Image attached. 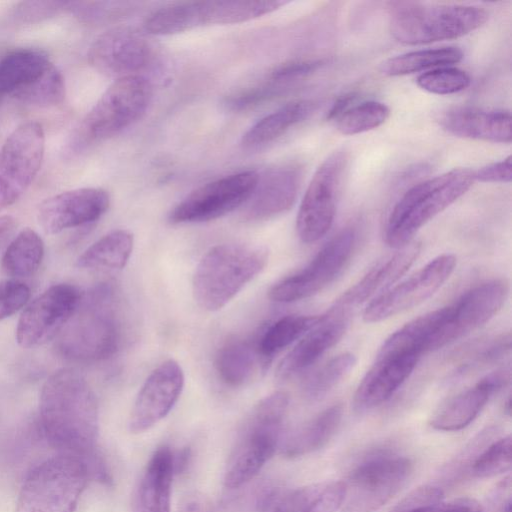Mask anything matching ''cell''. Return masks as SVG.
I'll return each mask as SVG.
<instances>
[{"instance_id":"obj_22","label":"cell","mask_w":512,"mask_h":512,"mask_svg":"<svg viewBox=\"0 0 512 512\" xmlns=\"http://www.w3.org/2000/svg\"><path fill=\"white\" fill-rule=\"evenodd\" d=\"M351 310L334 305L320 321L306 332L281 361L280 378L294 376L316 363L346 333Z\"/></svg>"},{"instance_id":"obj_39","label":"cell","mask_w":512,"mask_h":512,"mask_svg":"<svg viewBox=\"0 0 512 512\" xmlns=\"http://www.w3.org/2000/svg\"><path fill=\"white\" fill-rule=\"evenodd\" d=\"M15 98L39 107L62 103L65 98V81L62 73L52 63L36 81L19 92Z\"/></svg>"},{"instance_id":"obj_50","label":"cell","mask_w":512,"mask_h":512,"mask_svg":"<svg viewBox=\"0 0 512 512\" xmlns=\"http://www.w3.org/2000/svg\"><path fill=\"white\" fill-rule=\"evenodd\" d=\"M16 226L15 219L9 215L0 216V247L11 236Z\"/></svg>"},{"instance_id":"obj_3","label":"cell","mask_w":512,"mask_h":512,"mask_svg":"<svg viewBox=\"0 0 512 512\" xmlns=\"http://www.w3.org/2000/svg\"><path fill=\"white\" fill-rule=\"evenodd\" d=\"M268 262L266 248L240 243L211 247L196 266L192 292L197 305L209 312L226 306Z\"/></svg>"},{"instance_id":"obj_27","label":"cell","mask_w":512,"mask_h":512,"mask_svg":"<svg viewBox=\"0 0 512 512\" xmlns=\"http://www.w3.org/2000/svg\"><path fill=\"white\" fill-rule=\"evenodd\" d=\"M440 125L461 138L505 144L512 140L511 113L506 110L455 107L442 114Z\"/></svg>"},{"instance_id":"obj_42","label":"cell","mask_w":512,"mask_h":512,"mask_svg":"<svg viewBox=\"0 0 512 512\" xmlns=\"http://www.w3.org/2000/svg\"><path fill=\"white\" fill-rule=\"evenodd\" d=\"M443 501L440 488L426 485L408 494L392 512H439Z\"/></svg>"},{"instance_id":"obj_2","label":"cell","mask_w":512,"mask_h":512,"mask_svg":"<svg viewBox=\"0 0 512 512\" xmlns=\"http://www.w3.org/2000/svg\"><path fill=\"white\" fill-rule=\"evenodd\" d=\"M123 330L118 296L111 283L92 288L58 335L56 348L67 360L96 362L117 353Z\"/></svg>"},{"instance_id":"obj_37","label":"cell","mask_w":512,"mask_h":512,"mask_svg":"<svg viewBox=\"0 0 512 512\" xmlns=\"http://www.w3.org/2000/svg\"><path fill=\"white\" fill-rule=\"evenodd\" d=\"M356 356L350 352L341 353L314 372L303 387L309 400H319L340 383L356 365Z\"/></svg>"},{"instance_id":"obj_36","label":"cell","mask_w":512,"mask_h":512,"mask_svg":"<svg viewBox=\"0 0 512 512\" xmlns=\"http://www.w3.org/2000/svg\"><path fill=\"white\" fill-rule=\"evenodd\" d=\"M43 256L42 238L33 229L24 228L7 246L2 257V268L12 277H28L38 270Z\"/></svg>"},{"instance_id":"obj_25","label":"cell","mask_w":512,"mask_h":512,"mask_svg":"<svg viewBox=\"0 0 512 512\" xmlns=\"http://www.w3.org/2000/svg\"><path fill=\"white\" fill-rule=\"evenodd\" d=\"M421 251L418 242L396 249L341 295L335 305L352 310L392 287L413 265Z\"/></svg>"},{"instance_id":"obj_46","label":"cell","mask_w":512,"mask_h":512,"mask_svg":"<svg viewBox=\"0 0 512 512\" xmlns=\"http://www.w3.org/2000/svg\"><path fill=\"white\" fill-rule=\"evenodd\" d=\"M474 179L486 183H510L512 179L511 156L474 171Z\"/></svg>"},{"instance_id":"obj_44","label":"cell","mask_w":512,"mask_h":512,"mask_svg":"<svg viewBox=\"0 0 512 512\" xmlns=\"http://www.w3.org/2000/svg\"><path fill=\"white\" fill-rule=\"evenodd\" d=\"M68 7L63 1H27L15 8V17L22 22H34L57 14Z\"/></svg>"},{"instance_id":"obj_13","label":"cell","mask_w":512,"mask_h":512,"mask_svg":"<svg viewBox=\"0 0 512 512\" xmlns=\"http://www.w3.org/2000/svg\"><path fill=\"white\" fill-rule=\"evenodd\" d=\"M45 134L40 123L19 125L0 148V211L14 204L38 174L44 157Z\"/></svg>"},{"instance_id":"obj_15","label":"cell","mask_w":512,"mask_h":512,"mask_svg":"<svg viewBox=\"0 0 512 512\" xmlns=\"http://www.w3.org/2000/svg\"><path fill=\"white\" fill-rule=\"evenodd\" d=\"M508 293L507 280L492 279L472 287L454 303L443 307L430 351L442 348L487 323L505 304Z\"/></svg>"},{"instance_id":"obj_16","label":"cell","mask_w":512,"mask_h":512,"mask_svg":"<svg viewBox=\"0 0 512 512\" xmlns=\"http://www.w3.org/2000/svg\"><path fill=\"white\" fill-rule=\"evenodd\" d=\"M457 264L453 254H441L415 273L373 298L363 311L366 323H378L430 298L450 278Z\"/></svg>"},{"instance_id":"obj_28","label":"cell","mask_w":512,"mask_h":512,"mask_svg":"<svg viewBox=\"0 0 512 512\" xmlns=\"http://www.w3.org/2000/svg\"><path fill=\"white\" fill-rule=\"evenodd\" d=\"M214 366L221 381L236 388L248 384L259 369L268 367V363L261 357L257 343L233 339L218 349Z\"/></svg>"},{"instance_id":"obj_47","label":"cell","mask_w":512,"mask_h":512,"mask_svg":"<svg viewBox=\"0 0 512 512\" xmlns=\"http://www.w3.org/2000/svg\"><path fill=\"white\" fill-rule=\"evenodd\" d=\"M271 95L272 88L270 87L254 88L237 96L231 97L227 104L233 109H243L252 105H256Z\"/></svg>"},{"instance_id":"obj_38","label":"cell","mask_w":512,"mask_h":512,"mask_svg":"<svg viewBox=\"0 0 512 512\" xmlns=\"http://www.w3.org/2000/svg\"><path fill=\"white\" fill-rule=\"evenodd\" d=\"M389 116L386 104L371 100L352 105L334 123L339 133L356 135L378 128Z\"/></svg>"},{"instance_id":"obj_7","label":"cell","mask_w":512,"mask_h":512,"mask_svg":"<svg viewBox=\"0 0 512 512\" xmlns=\"http://www.w3.org/2000/svg\"><path fill=\"white\" fill-rule=\"evenodd\" d=\"M90 480L81 458L59 453L28 472L18 494L16 512H74Z\"/></svg>"},{"instance_id":"obj_4","label":"cell","mask_w":512,"mask_h":512,"mask_svg":"<svg viewBox=\"0 0 512 512\" xmlns=\"http://www.w3.org/2000/svg\"><path fill=\"white\" fill-rule=\"evenodd\" d=\"M474 182V170L459 167L413 185L390 212L386 244L399 249L411 243L425 224L462 197Z\"/></svg>"},{"instance_id":"obj_19","label":"cell","mask_w":512,"mask_h":512,"mask_svg":"<svg viewBox=\"0 0 512 512\" xmlns=\"http://www.w3.org/2000/svg\"><path fill=\"white\" fill-rule=\"evenodd\" d=\"M184 373L173 359L162 362L142 384L130 412L128 427L142 433L165 418L177 403L183 387Z\"/></svg>"},{"instance_id":"obj_33","label":"cell","mask_w":512,"mask_h":512,"mask_svg":"<svg viewBox=\"0 0 512 512\" xmlns=\"http://www.w3.org/2000/svg\"><path fill=\"white\" fill-rule=\"evenodd\" d=\"M134 247L133 235L123 229L110 231L89 246L76 266L86 270H120L128 263Z\"/></svg>"},{"instance_id":"obj_14","label":"cell","mask_w":512,"mask_h":512,"mask_svg":"<svg viewBox=\"0 0 512 512\" xmlns=\"http://www.w3.org/2000/svg\"><path fill=\"white\" fill-rule=\"evenodd\" d=\"M259 174L252 170L226 175L208 182L183 198L169 213L173 224L207 222L222 217L246 203Z\"/></svg>"},{"instance_id":"obj_21","label":"cell","mask_w":512,"mask_h":512,"mask_svg":"<svg viewBox=\"0 0 512 512\" xmlns=\"http://www.w3.org/2000/svg\"><path fill=\"white\" fill-rule=\"evenodd\" d=\"M421 356L378 350L353 396L357 412L372 410L388 401L413 373Z\"/></svg>"},{"instance_id":"obj_30","label":"cell","mask_w":512,"mask_h":512,"mask_svg":"<svg viewBox=\"0 0 512 512\" xmlns=\"http://www.w3.org/2000/svg\"><path fill=\"white\" fill-rule=\"evenodd\" d=\"M342 415L341 404H334L324 409L285 439L282 444V453L294 458L319 450L336 433Z\"/></svg>"},{"instance_id":"obj_6","label":"cell","mask_w":512,"mask_h":512,"mask_svg":"<svg viewBox=\"0 0 512 512\" xmlns=\"http://www.w3.org/2000/svg\"><path fill=\"white\" fill-rule=\"evenodd\" d=\"M482 7L459 4H392L389 30L394 39L408 45L429 44L467 35L488 20Z\"/></svg>"},{"instance_id":"obj_34","label":"cell","mask_w":512,"mask_h":512,"mask_svg":"<svg viewBox=\"0 0 512 512\" xmlns=\"http://www.w3.org/2000/svg\"><path fill=\"white\" fill-rule=\"evenodd\" d=\"M322 315H287L268 326L257 340V348L268 364L272 358L299 340L316 325Z\"/></svg>"},{"instance_id":"obj_20","label":"cell","mask_w":512,"mask_h":512,"mask_svg":"<svg viewBox=\"0 0 512 512\" xmlns=\"http://www.w3.org/2000/svg\"><path fill=\"white\" fill-rule=\"evenodd\" d=\"M109 205L110 196L106 190L78 188L45 199L38 208L37 219L45 233L57 234L98 220Z\"/></svg>"},{"instance_id":"obj_43","label":"cell","mask_w":512,"mask_h":512,"mask_svg":"<svg viewBox=\"0 0 512 512\" xmlns=\"http://www.w3.org/2000/svg\"><path fill=\"white\" fill-rule=\"evenodd\" d=\"M31 290L27 284L16 279L0 281V320L10 317L29 301Z\"/></svg>"},{"instance_id":"obj_10","label":"cell","mask_w":512,"mask_h":512,"mask_svg":"<svg viewBox=\"0 0 512 512\" xmlns=\"http://www.w3.org/2000/svg\"><path fill=\"white\" fill-rule=\"evenodd\" d=\"M412 461L403 455L378 452L367 457L344 484L342 512H374L389 502L407 483Z\"/></svg>"},{"instance_id":"obj_41","label":"cell","mask_w":512,"mask_h":512,"mask_svg":"<svg viewBox=\"0 0 512 512\" xmlns=\"http://www.w3.org/2000/svg\"><path fill=\"white\" fill-rule=\"evenodd\" d=\"M417 85L432 94L450 95L465 90L471 83L469 74L452 66L439 67L420 74Z\"/></svg>"},{"instance_id":"obj_24","label":"cell","mask_w":512,"mask_h":512,"mask_svg":"<svg viewBox=\"0 0 512 512\" xmlns=\"http://www.w3.org/2000/svg\"><path fill=\"white\" fill-rule=\"evenodd\" d=\"M509 381V371L491 372L475 385L448 398L433 413L432 428L439 431H458L467 427L479 415L493 394Z\"/></svg>"},{"instance_id":"obj_9","label":"cell","mask_w":512,"mask_h":512,"mask_svg":"<svg viewBox=\"0 0 512 512\" xmlns=\"http://www.w3.org/2000/svg\"><path fill=\"white\" fill-rule=\"evenodd\" d=\"M286 1L211 0L166 5L153 11L144 21L146 32L171 35L206 25L235 24L269 14Z\"/></svg>"},{"instance_id":"obj_18","label":"cell","mask_w":512,"mask_h":512,"mask_svg":"<svg viewBox=\"0 0 512 512\" xmlns=\"http://www.w3.org/2000/svg\"><path fill=\"white\" fill-rule=\"evenodd\" d=\"M152 47L145 36L129 27H114L101 34L88 51L92 67L110 77L139 75L151 61Z\"/></svg>"},{"instance_id":"obj_49","label":"cell","mask_w":512,"mask_h":512,"mask_svg":"<svg viewBox=\"0 0 512 512\" xmlns=\"http://www.w3.org/2000/svg\"><path fill=\"white\" fill-rule=\"evenodd\" d=\"M178 512H213V510L206 497L193 494L184 500Z\"/></svg>"},{"instance_id":"obj_32","label":"cell","mask_w":512,"mask_h":512,"mask_svg":"<svg viewBox=\"0 0 512 512\" xmlns=\"http://www.w3.org/2000/svg\"><path fill=\"white\" fill-rule=\"evenodd\" d=\"M343 497V482L301 487L277 498L269 512H336Z\"/></svg>"},{"instance_id":"obj_48","label":"cell","mask_w":512,"mask_h":512,"mask_svg":"<svg viewBox=\"0 0 512 512\" xmlns=\"http://www.w3.org/2000/svg\"><path fill=\"white\" fill-rule=\"evenodd\" d=\"M357 95L347 93L340 96L331 106L327 113V120L335 122L346 110L355 104Z\"/></svg>"},{"instance_id":"obj_8","label":"cell","mask_w":512,"mask_h":512,"mask_svg":"<svg viewBox=\"0 0 512 512\" xmlns=\"http://www.w3.org/2000/svg\"><path fill=\"white\" fill-rule=\"evenodd\" d=\"M152 98V86L142 75L116 79L84 117L77 144L88 145L109 139L136 123Z\"/></svg>"},{"instance_id":"obj_5","label":"cell","mask_w":512,"mask_h":512,"mask_svg":"<svg viewBox=\"0 0 512 512\" xmlns=\"http://www.w3.org/2000/svg\"><path fill=\"white\" fill-rule=\"evenodd\" d=\"M289 406L288 394L276 391L259 401L242 425L224 472V484L239 488L252 480L274 455Z\"/></svg>"},{"instance_id":"obj_40","label":"cell","mask_w":512,"mask_h":512,"mask_svg":"<svg viewBox=\"0 0 512 512\" xmlns=\"http://www.w3.org/2000/svg\"><path fill=\"white\" fill-rule=\"evenodd\" d=\"M511 447L510 435L492 442L471 463L472 475L478 478H489L509 471Z\"/></svg>"},{"instance_id":"obj_31","label":"cell","mask_w":512,"mask_h":512,"mask_svg":"<svg viewBox=\"0 0 512 512\" xmlns=\"http://www.w3.org/2000/svg\"><path fill=\"white\" fill-rule=\"evenodd\" d=\"M315 108L316 103L311 100L290 102L252 125L242 136L241 144L253 148L270 143L307 119Z\"/></svg>"},{"instance_id":"obj_29","label":"cell","mask_w":512,"mask_h":512,"mask_svg":"<svg viewBox=\"0 0 512 512\" xmlns=\"http://www.w3.org/2000/svg\"><path fill=\"white\" fill-rule=\"evenodd\" d=\"M52 64L38 49L21 48L0 57V94L16 96L36 81Z\"/></svg>"},{"instance_id":"obj_12","label":"cell","mask_w":512,"mask_h":512,"mask_svg":"<svg viewBox=\"0 0 512 512\" xmlns=\"http://www.w3.org/2000/svg\"><path fill=\"white\" fill-rule=\"evenodd\" d=\"M357 243V231L346 227L332 237L300 271L277 283L268 292L275 302L290 303L321 292L342 272Z\"/></svg>"},{"instance_id":"obj_23","label":"cell","mask_w":512,"mask_h":512,"mask_svg":"<svg viewBox=\"0 0 512 512\" xmlns=\"http://www.w3.org/2000/svg\"><path fill=\"white\" fill-rule=\"evenodd\" d=\"M302 170L296 164H283L259 176L249 198L244 217L250 221L266 220L289 210L298 195Z\"/></svg>"},{"instance_id":"obj_35","label":"cell","mask_w":512,"mask_h":512,"mask_svg":"<svg viewBox=\"0 0 512 512\" xmlns=\"http://www.w3.org/2000/svg\"><path fill=\"white\" fill-rule=\"evenodd\" d=\"M463 52L457 47L428 48L389 58L381 64L386 76H403L460 62Z\"/></svg>"},{"instance_id":"obj_26","label":"cell","mask_w":512,"mask_h":512,"mask_svg":"<svg viewBox=\"0 0 512 512\" xmlns=\"http://www.w3.org/2000/svg\"><path fill=\"white\" fill-rule=\"evenodd\" d=\"M175 473V453L167 445L158 447L148 460L135 487L133 512H171Z\"/></svg>"},{"instance_id":"obj_11","label":"cell","mask_w":512,"mask_h":512,"mask_svg":"<svg viewBox=\"0 0 512 512\" xmlns=\"http://www.w3.org/2000/svg\"><path fill=\"white\" fill-rule=\"evenodd\" d=\"M347 163L346 151L336 150L323 160L312 176L296 218L297 235L303 243L317 242L330 230Z\"/></svg>"},{"instance_id":"obj_17","label":"cell","mask_w":512,"mask_h":512,"mask_svg":"<svg viewBox=\"0 0 512 512\" xmlns=\"http://www.w3.org/2000/svg\"><path fill=\"white\" fill-rule=\"evenodd\" d=\"M82 294L67 283L50 286L21 313L16 328L23 348L42 346L57 337L75 313Z\"/></svg>"},{"instance_id":"obj_45","label":"cell","mask_w":512,"mask_h":512,"mask_svg":"<svg viewBox=\"0 0 512 512\" xmlns=\"http://www.w3.org/2000/svg\"><path fill=\"white\" fill-rule=\"evenodd\" d=\"M324 63L321 59L286 62L272 70L271 78L275 81H290L313 73L323 66Z\"/></svg>"},{"instance_id":"obj_1","label":"cell","mask_w":512,"mask_h":512,"mask_svg":"<svg viewBox=\"0 0 512 512\" xmlns=\"http://www.w3.org/2000/svg\"><path fill=\"white\" fill-rule=\"evenodd\" d=\"M39 424L46 441L59 453L85 463L101 455L97 399L77 371L62 368L46 379L39 398Z\"/></svg>"}]
</instances>
